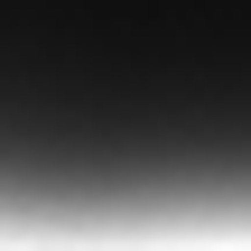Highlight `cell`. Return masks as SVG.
I'll use <instances>...</instances> for the list:
<instances>
[{
    "instance_id": "1",
    "label": "cell",
    "mask_w": 251,
    "mask_h": 251,
    "mask_svg": "<svg viewBox=\"0 0 251 251\" xmlns=\"http://www.w3.org/2000/svg\"><path fill=\"white\" fill-rule=\"evenodd\" d=\"M0 233H251V0H0Z\"/></svg>"
}]
</instances>
